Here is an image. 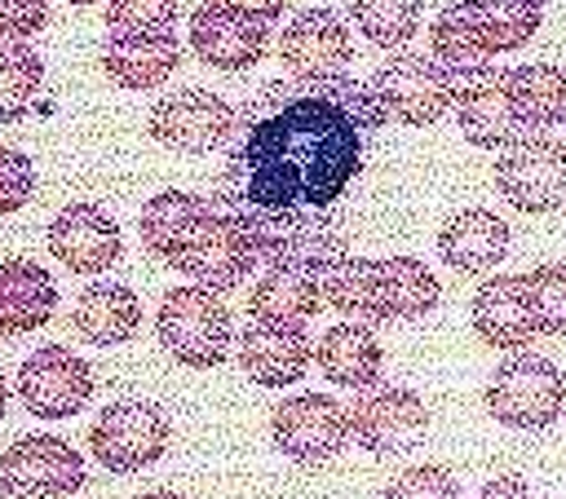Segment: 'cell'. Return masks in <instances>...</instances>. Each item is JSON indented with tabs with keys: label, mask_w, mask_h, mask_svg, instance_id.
Returning a JSON list of instances; mask_svg holds the SVG:
<instances>
[{
	"label": "cell",
	"mask_w": 566,
	"mask_h": 499,
	"mask_svg": "<svg viewBox=\"0 0 566 499\" xmlns=\"http://www.w3.org/2000/svg\"><path fill=\"white\" fill-rule=\"evenodd\" d=\"M385 119L354 75H283L239 106L212 203L252 234L261 265L323 269L349 252L336 212Z\"/></svg>",
	"instance_id": "cell-1"
},
{
	"label": "cell",
	"mask_w": 566,
	"mask_h": 499,
	"mask_svg": "<svg viewBox=\"0 0 566 499\" xmlns=\"http://www.w3.org/2000/svg\"><path fill=\"white\" fill-rule=\"evenodd\" d=\"M482 402L495 424L517 428V433H544L566 411V375L553 358L535 349H517L491 371Z\"/></svg>",
	"instance_id": "cell-2"
},
{
	"label": "cell",
	"mask_w": 566,
	"mask_h": 499,
	"mask_svg": "<svg viewBox=\"0 0 566 499\" xmlns=\"http://www.w3.org/2000/svg\"><path fill=\"white\" fill-rule=\"evenodd\" d=\"M155 336L181 367L208 371V367L226 362L230 340H234V322H230V309L221 305L217 291H208V287H172L159 300Z\"/></svg>",
	"instance_id": "cell-3"
},
{
	"label": "cell",
	"mask_w": 566,
	"mask_h": 499,
	"mask_svg": "<svg viewBox=\"0 0 566 499\" xmlns=\"http://www.w3.org/2000/svg\"><path fill=\"white\" fill-rule=\"evenodd\" d=\"M500 199L517 212L544 216L566 203V141L548 132H522L513 137L491 172Z\"/></svg>",
	"instance_id": "cell-4"
},
{
	"label": "cell",
	"mask_w": 566,
	"mask_h": 499,
	"mask_svg": "<svg viewBox=\"0 0 566 499\" xmlns=\"http://www.w3.org/2000/svg\"><path fill=\"white\" fill-rule=\"evenodd\" d=\"M168 437H172L168 415L155 402L124 397V402H111L93 420L88 450L106 473H137V468H150L164 459Z\"/></svg>",
	"instance_id": "cell-5"
},
{
	"label": "cell",
	"mask_w": 566,
	"mask_h": 499,
	"mask_svg": "<svg viewBox=\"0 0 566 499\" xmlns=\"http://www.w3.org/2000/svg\"><path fill=\"white\" fill-rule=\"evenodd\" d=\"M367 84L385 106V115L407 128H429L455 106V79L424 53H394L389 62L376 66Z\"/></svg>",
	"instance_id": "cell-6"
},
{
	"label": "cell",
	"mask_w": 566,
	"mask_h": 499,
	"mask_svg": "<svg viewBox=\"0 0 566 499\" xmlns=\"http://www.w3.org/2000/svg\"><path fill=\"white\" fill-rule=\"evenodd\" d=\"M424 433H429V406L407 384H371L349 406V437L380 459L411 455L424 442Z\"/></svg>",
	"instance_id": "cell-7"
},
{
	"label": "cell",
	"mask_w": 566,
	"mask_h": 499,
	"mask_svg": "<svg viewBox=\"0 0 566 499\" xmlns=\"http://www.w3.org/2000/svg\"><path fill=\"white\" fill-rule=\"evenodd\" d=\"M270 437L292 464L323 468L349 442V411L332 393H292L274 406Z\"/></svg>",
	"instance_id": "cell-8"
},
{
	"label": "cell",
	"mask_w": 566,
	"mask_h": 499,
	"mask_svg": "<svg viewBox=\"0 0 566 499\" xmlns=\"http://www.w3.org/2000/svg\"><path fill=\"white\" fill-rule=\"evenodd\" d=\"M84 486V459L57 433H27L0 455V499H66Z\"/></svg>",
	"instance_id": "cell-9"
},
{
	"label": "cell",
	"mask_w": 566,
	"mask_h": 499,
	"mask_svg": "<svg viewBox=\"0 0 566 499\" xmlns=\"http://www.w3.org/2000/svg\"><path fill=\"white\" fill-rule=\"evenodd\" d=\"M234 119H239V110H234L221 93H208V88H177V93H168V97H159V102L150 106L146 132H150L159 146H168V150L208 155V150L230 146Z\"/></svg>",
	"instance_id": "cell-10"
},
{
	"label": "cell",
	"mask_w": 566,
	"mask_h": 499,
	"mask_svg": "<svg viewBox=\"0 0 566 499\" xmlns=\"http://www.w3.org/2000/svg\"><path fill=\"white\" fill-rule=\"evenodd\" d=\"M168 265L177 274H186L195 287H208V291L221 296V291L239 287L261 265V256H256L252 234L234 216H226L221 208H212V216H203V225L190 234V243Z\"/></svg>",
	"instance_id": "cell-11"
},
{
	"label": "cell",
	"mask_w": 566,
	"mask_h": 499,
	"mask_svg": "<svg viewBox=\"0 0 566 499\" xmlns=\"http://www.w3.org/2000/svg\"><path fill=\"white\" fill-rule=\"evenodd\" d=\"M18 393L35 420H71L93 397V371L66 344H40L18 367Z\"/></svg>",
	"instance_id": "cell-12"
},
{
	"label": "cell",
	"mask_w": 566,
	"mask_h": 499,
	"mask_svg": "<svg viewBox=\"0 0 566 499\" xmlns=\"http://www.w3.org/2000/svg\"><path fill=\"white\" fill-rule=\"evenodd\" d=\"M279 57L296 79H336L354 62V35L336 9L314 4V9H301L283 26Z\"/></svg>",
	"instance_id": "cell-13"
},
{
	"label": "cell",
	"mask_w": 566,
	"mask_h": 499,
	"mask_svg": "<svg viewBox=\"0 0 566 499\" xmlns=\"http://www.w3.org/2000/svg\"><path fill=\"white\" fill-rule=\"evenodd\" d=\"M49 252L71 274H102L119 261L124 234H119V221L102 203H66L49 221Z\"/></svg>",
	"instance_id": "cell-14"
},
{
	"label": "cell",
	"mask_w": 566,
	"mask_h": 499,
	"mask_svg": "<svg viewBox=\"0 0 566 499\" xmlns=\"http://www.w3.org/2000/svg\"><path fill=\"white\" fill-rule=\"evenodd\" d=\"M265 22L226 9L217 0H203L190 13V49L212 71H248L265 57Z\"/></svg>",
	"instance_id": "cell-15"
},
{
	"label": "cell",
	"mask_w": 566,
	"mask_h": 499,
	"mask_svg": "<svg viewBox=\"0 0 566 499\" xmlns=\"http://www.w3.org/2000/svg\"><path fill=\"white\" fill-rule=\"evenodd\" d=\"M469 322H473L478 340L491 344V349H504V353L531 349V340L539 331H535V314H531V300H526V274H495V278H486L473 291Z\"/></svg>",
	"instance_id": "cell-16"
},
{
	"label": "cell",
	"mask_w": 566,
	"mask_h": 499,
	"mask_svg": "<svg viewBox=\"0 0 566 499\" xmlns=\"http://www.w3.org/2000/svg\"><path fill=\"white\" fill-rule=\"evenodd\" d=\"M451 110L460 119L464 141L478 146V150H504L513 137H522V119L513 110L504 71H486V75H473V79L455 84V106Z\"/></svg>",
	"instance_id": "cell-17"
},
{
	"label": "cell",
	"mask_w": 566,
	"mask_h": 499,
	"mask_svg": "<svg viewBox=\"0 0 566 499\" xmlns=\"http://www.w3.org/2000/svg\"><path fill=\"white\" fill-rule=\"evenodd\" d=\"M314 362V344L305 327H270V322H248L239 336V367L252 384L261 389H283L296 384Z\"/></svg>",
	"instance_id": "cell-18"
},
{
	"label": "cell",
	"mask_w": 566,
	"mask_h": 499,
	"mask_svg": "<svg viewBox=\"0 0 566 499\" xmlns=\"http://www.w3.org/2000/svg\"><path fill=\"white\" fill-rule=\"evenodd\" d=\"M509 221L495 216L491 208H460L442 221L438 230V256L455 274H486L509 256Z\"/></svg>",
	"instance_id": "cell-19"
},
{
	"label": "cell",
	"mask_w": 566,
	"mask_h": 499,
	"mask_svg": "<svg viewBox=\"0 0 566 499\" xmlns=\"http://www.w3.org/2000/svg\"><path fill=\"white\" fill-rule=\"evenodd\" d=\"M323 305L318 291V269L310 265H265V274L248 291V314L252 322L270 327H305Z\"/></svg>",
	"instance_id": "cell-20"
},
{
	"label": "cell",
	"mask_w": 566,
	"mask_h": 499,
	"mask_svg": "<svg viewBox=\"0 0 566 499\" xmlns=\"http://www.w3.org/2000/svg\"><path fill=\"white\" fill-rule=\"evenodd\" d=\"M314 362H318V371H323L327 384L363 393V389H371L380 380L385 349H380V340H376V331L367 322L345 318V322H336V327H327L318 336Z\"/></svg>",
	"instance_id": "cell-21"
},
{
	"label": "cell",
	"mask_w": 566,
	"mask_h": 499,
	"mask_svg": "<svg viewBox=\"0 0 566 499\" xmlns=\"http://www.w3.org/2000/svg\"><path fill=\"white\" fill-rule=\"evenodd\" d=\"M429 57H433L455 84L495 71V66H491L495 53H491L486 35L478 31L469 0H455V4H442V9H438L433 26H429Z\"/></svg>",
	"instance_id": "cell-22"
},
{
	"label": "cell",
	"mask_w": 566,
	"mask_h": 499,
	"mask_svg": "<svg viewBox=\"0 0 566 499\" xmlns=\"http://www.w3.org/2000/svg\"><path fill=\"white\" fill-rule=\"evenodd\" d=\"M71 322L75 331L97 344V349H111V344H124L137 336L142 327V300L128 283H93L75 296L71 305Z\"/></svg>",
	"instance_id": "cell-23"
},
{
	"label": "cell",
	"mask_w": 566,
	"mask_h": 499,
	"mask_svg": "<svg viewBox=\"0 0 566 499\" xmlns=\"http://www.w3.org/2000/svg\"><path fill=\"white\" fill-rule=\"evenodd\" d=\"M181 62V44L177 35H111L102 44V71L119 84V88H159Z\"/></svg>",
	"instance_id": "cell-24"
},
{
	"label": "cell",
	"mask_w": 566,
	"mask_h": 499,
	"mask_svg": "<svg viewBox=\"0 0 566 499\" xmlns=\"http://www.w3.org/2000/svg\"><path fill=\"white\" fill-rule=\"evenodd\" d=\"M212 199L203 194H190V190H159L155 199H146L142 216H137V230H142V243L146 252H155L159 261H172L190 234L203 225V216H212Z\"/></svg>",
	"instance_id": "cell-25"
},
{
	"label": "cell",
	"mask_w": 566,
	"mask_h": 499,
	"mask_svg": "<svg viewBox=\"0 0 566 499\" xmlns=\"http://www.w3.org/2000/svg\"><path fill=\"white\" fill-rule=\"evenodd\" d=\"M318 291H323V305H332L340 318L385 322V314H380V269H376V256H354V252L332 256L318 269Z\"/></svg>",
	"instance_id": "cell-26"
},
{
	"label": "cell",
	"mask_w": 566,
	"mask_h": 499,
	"mask_svg": "<svg viewBox=\"0 0 566 499\" xmlns=\"http://www.w3.org/2000/svg\"><path fill=\"white\" fill-rule=\"evenodd\" d=\"M0 309H4V322L13 336H27L35 327H44L57 309V287H53V274L35 261H0Z\"/></svg>",
	"instance_id": "cell-27"
},
{
	"label": "cell",
	"mask_w": 566,
	"mask_h": 499,
	"mask_svg": "<svg viewBox=\"0 0 566 499\" xmlns=\"http://www.w3.org/2000/svg\"><path fill=\"white\" fill-rule=\"evenodd\" d=\"M522 132H548L566 119V71L553 62H522L504 71Z\"/></svg>",
	"instance_id": "cell-28"
},
{
	"label": "cell",
	"mask_w": 566,
	"mask_h": 499,
	"mask_svg": "<svg viewBox=\"0 0 566 499\" xmlns=\"http://www.w3.org/2000/svg\"><path fill=\"white\" fill-rule=\"evenodd\" d=\"M376 269H380V314H385V322L424 318L442 296L433 269L424 261H416V256H402V252L398 256H380Z\"/></svg>",
	"instance_id": "cell-29"
},
{
	"label": "cell",
	"mask_w": 566,
	"mask_h": 499,
	"mask_svg": "<svg viewBox=\"0 0 566 499\" xmlns=\"http://www.w3.org/2000/svg\"><path fill=\"white\" fill-rule=\"evenodd\" d=\"M478 31L486 35L491 53H513L522 49L539 22H544V0H469Z\"/></svg>",
	"instance_id": "cell-30"
},
{
	"label": "cell",
	"mask_w": 566,
	"mask_h": 499,
	"mask_svg": "<svg viewBox=\"0 0 566 499\" xmlns=\"http://www.w3.org/2000/svg\"><path fill=\"white\" fill-rule=\"evenodd\" d=\"M349 18L376 49H402L420 31V0H349Z\"/></svg>",
	"instance_id": "cell-31"
},
{
	"label": "cell",
	"mask_w": 566,
	"mask_h": 499,
	"mask_svg": "<svg viewBox=\"0 0 566 499\" xmlns=\"http://www.w3.org/2000/svg\"><path fill=\"white\" fill-rule=\"evenodd\" d=\"M44 84V62L31 44H0V124L22 119Z\"/></svg>",
	"instance_id": "cell-32"
},
{
	"label": "cell",
	"mask_w": 566,
	"mask_h": 499,
	"mask_svg": "<svg viewBox=\"0 0 566 499\" xmlns=\"http://www.w3.org/2000/svg\"><path fill=\"white\" fill-rule=\"evenodd\" d=\"M526 300L539 336H566V265H535L526 274Z\"/></svg>",
	"instance_id": "cell-33"
},
{
	"label": "cell",
	"mask_w": 566,
	"mask_h": 499,
	"mask_svg": "<svg viewBox=\"0 0 566 499\" xmlns=\"http://www.w3.org/2000/svg\"><path fill=\"white\" fill-rule=\"evenodd\" d=\"M177 26V0H106L111 35H168Z\"/></svg>",
	"instance_id": "cell-34"
},
{
	"label": "cell",
	"mask_w": 566,
	"mask_h": 499,
	"mask_svg": "<svg viewBox=\"0 0 566 499\" xmlns=\"http://www.w3.org/2000/svg\"><path fill=\"white\" fill-rule=\"evenodd\" d=\"M380 499H460V481L442 464H407Z\"/></svg>",
	"instance_id": "cell-35"
},
{
	"label": "cell",
	"mask_w": 566,
	"mask_h": 499,
	"mask_svg": "<svg viewBox=\"0 0 566 499\" xmlns=\"http://www.w3.org/2000/svg\"><path fill=\"white\" fill-rule=\"evenodd\" d=\"M35 194V163L13 150V146H0V216L27 208Z\"/></svg>",
	"instance_id": "cell-36"
},
{
	"label": "cell",
	"mask_w": 566,
	"mask_h": 499,
	"mask_svg": "<svg viewBox=\"0 0 566 499\" xmlns=\"http://www.w3.org/2000/svg\"><path fill=\"white\" fill-rule=\"evenodd\" d=\"M49 22V0H0V40L27 44Z\"/></svg>",
	"instance_id": "cell-37"
},
{
	"label": "cell",
	"mask_w": 566,
	"mask_h": 499,
	"mask_svg": "<svg viewBox=\"0 0 566 499\" xmlns=\"http://www.w3.org/2000/svg\"><path fill=\"white\" fill-rule=\"evenodd\" d=\"M478 499H531V490H526V481L517 473H500L478 490Z\"/></svg>",
	"instance_id": "cell-38"
},
{
	"label": "cell",
	"mask_w": 566,
	"mask_h": 499,
	"mask_svg": "<svg viewBox=\"0 0 566 499\" xmlns=\"http://www.w3.org/2000/svg\"><path fill=\"white\" fill-rule=\"evenodd\" d=\"M217 4H226V9H239V13H248V18H256V22H274V18H283V9H287V0H217Z\"/></svg>",
	"instance_id": "cell-39"
},
{
	"label": "cell",
	"mask_w": 566,
	"mask_h": 499,
	"mask_svg": "<svg viewBox=\"0 0 566 499\" xmlns=\"http://www.w3.org/2000/svg\"><path fill=\"white\" fill-rule=\"evenodd\" d=\"M137 499H186V495H177V490H146V495H137Z\"/></svg>",
	"instance_id": "cell-40"
},
{
	"label": "cell",
	"mask_w": 566,
	"mask_h": 499,
	"mask_svg": "<svg viewBox=\"0 0 566 499\" xmlns=\"http://www.w3.org/2000/svg\"><path fill=\"white\" fill-rule=\"evenodd\" d=\"M4 406H9V389H4V375H0V420H4Z\"/></svg>",
	"instance_id": "cell-41"
},
{
	"label": "cell",
	"mask_w": 566,
	"mask_h": 499,
	"mask_svg": "<svg viewBox=\"0 0 566 499\" xmlns=\"http://www.w3.org/2000/svg\"><path fill=\"white\" fill-rule=\"evenodd\" d=\"M0 340H13V331H9V322H4V309H0Z\"/></svg>",
	"instance_id": "cell-42"
},
{
	"label": "cell",
	"mask_w": 566,
	"mask_h": 499,
	"mask_svg": "<svg viewBox=\"0 0 566 499\" xmlns=\"http://www.w3.org/2000/svg\"><path fill=\"white\" fill-rule=\"evenodd\" d=\"M66 4H97V0H66Z\"/></svg>",
	"instance_id": "cell-43"
}]
</instances>
